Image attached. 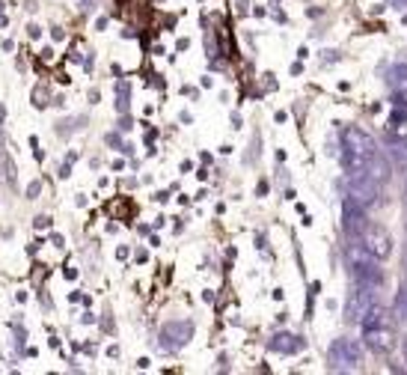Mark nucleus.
Segmentation results:
<instances>
[{
    "instance_id": "1",
    "label": "nucleus",
    "mask_w": 407,
    "mask_h": 375,
    "mask_svg": "<svg viewBox=\"0 0 407 375\" xmlns=\"http://www.w3.org/2000/svg\"><path fill=\"white\" fill-rule=\"evenodd\" d=\"M375 155H378V143L371 140V134H366L363 128H357V125H348L342 132V152H339L345 173L366 170V164Z\"/></svg>"
},
{
    "instance_id": "2",
    "label": "nucleus",
    "mask_w": 407,
    "mask_h": 375,
    "mask_svg": "<svg viewBox=\"0 0 407 375\" xmlns=\"http://www.w3.org/2000/svg\"><path fill=\"white\" fill-rule=\"evenodd\" d=\"M348 265H351V274L357 283H366V286H380L383 283V268H380V260L371 256L366 250V244H351L348 248Z\"/></svg>"
},
{
    "instance_id": "3",
    "label": "nucleus",
    "mask_w": 407,
    "mask_h": 375,
    "mask_svg": "<svg viewBox=\"0 0 407 375\" xmlns=\"http://www.w3.org/2000/svg\"><path fill=\"white\" fill-rule=\"evenodd\" d=\"M348 197H351V200H357L363 208L375 206L378 197H380V182H378L369 170H354V173H348Z\"/></svg>"
},
{
    "instance_id": "4",
    "label": "nucleus",
    "mask_w": 407,
    "mask_h": 375,
    "mask_svg": "<svg viewBox=\"0 0 407 375\" xmlns=\"http://www.w3.org/2000/svg\"><path fill=\"white\" fill-rule=\"evenodd\" d=\"M378 289L380 286H366V283H357V289L351 292L348 298V307H345V319L348 322H360L363 316L378 304Z\"/></svg>"
},
{
    "instance_id": "5",
    "label": "nucleus",
    "mask_w": 407,
    "mask_h": 375,
    "mask_svg": "<svg viewBox=\"0 0 407 375\" xmlns=\"http://www.w3.org/2000/svg\"><path fill=\"white\" fill-rule=\"evenodd\" d=\"M330 367L333 369H357L360 363H363V351H360V346L354 343V339H336V343L330 346Z\"/></svg>"
},
{
    "instance_id": "6",
    "label": "nucleus",
    "mask_w": 407,
    "mask_h": 375,
    "mask_svg": "<svg viewBox=\"0 0 407 375\" xmlns=\"http://www.w3.org/2000/svg\"><path fill=\"white\" fill-rule=\"evenodd\" d=\"M193 337V322L188 319H176V322H167L161 327V348L164 351H179L182 346H188Z\"/></svg>"
},
{
    "instance_id": "7",
    "label": "nucleus",
    "mask_w": 407,
    "mask_h": 375,
    "mask_svg": "<svg viewBox=\"0 0 407 375\" xmlns=\"http://www.w3.org/2000/svg\"><path fill=\"white\" fill-rule=\"evenodd\" d=\"M342 227H345V232L351 239H360L366 232V227H369L366 208L360 206L357 200H351V197H345V203H342Z\"/></svg>"
},
{
    "instance_id": "8",
    "label": "nucleus",
    "mask_w": 407,
    "mask_h": 375,
    "mask_svg": "<svg viewBox=\"0 0 407 375\" xmlns=\"http://www.w3.org/2000/svg\"><path fill=\"white\" fill-rule=\"evenodd\" d=\"M360 241H363V244H366V250H369L371 256H378L380 262L392 253V239H390V232L383 229V227H378V224H369L366 232L360 236Z\"/></svg>"
},
{
    "instance_id": "9",
    "label": "nucleus",
    "mask_w": 407,
    "mask_h": 375,
    "mask_svg": "<svg viewBox=\"0 0 407 375\" xmlns=\"http://www.w3.org/2000/svg\"><path fill=\"white\" fill-rule=\"evenodd\" d=\"M363 339H366V346L375 351V355H387V351H392V346H395V334H392L390 325L369 327V331H363Z\"/></svg>"
},
{
    "instance_id": "10",
    "label": "nucleus",
    "mask_w": 407,
    "mask_h": 375,
    "mask_svg": "<svg viewBox=\"0 0 407 375\" xmlns=\"http://www.w3.org/2000/svg\"><path fill=\"white\" fill-rule=\"evenodd\" d=\"M306 343L300 339L297 334H276V337H271L267 339V348L271 351H280V355H297L300 348H304Z\"/></svg>"
},
{
    "instance_id": "11",
    "label": "nucleus",
    "mask_w": 407,
    "mask_h": 375,
    "mask_svg": "<svg viewBox=\"0 0 407 375\" xmlns=\"http://www.w3.org/2000/svg\"><path fill=\"white\" fill-rule=\"evenodd\" d=\"M387 80H390V87L399 92V96H404V92H407V60L395 63L390 72H387Z\"/></svg>"
},
{
    "instance_id": "12",
    "label": "nucleus",
    "mask_w": 407,
    "mask_h": 375,
    "mask_svg": "<svg viewBox=\"0 0 407 375\" xmlns=\"http://www.w3.org/2000/svg\"><path fill=\"white\" fill-rule=\"evenodd\" d=\"M360 325H363V331H369V327H378V325H387V310L380 307V304H375L363 319H360Z\"/></svg>"
},
{
    "instance_id": "13",
    "label": "nucleus",
    "mask_w": 407,
    "mask_h": 375,
    "mask_svg": "<svg viewBox=\"0 0 407 375\" xmlns=\"http://www.w3.org/2000/svg\"><path fill=\"white\" fill-rule=\"evenodd\" d=\"M390 152H392V158L404 167V164H407V134H401L399 140L392 137V140H390Z\"/></svg>"
},
{
    "instance_id": "14",
    "label": "nucleus",
    "mask_w": 407,
    "mask_h": 375,
    "mask_svg": "<svg viewBox=\"0 0 407 375\" xmlns=\"http://www.w3.org/2000/svg\"><path fill=\"white\" fill-rule=\"evenodd\" d=\"M0 179H3L6 185H15V179H18V176H15V164H13V158H9L6 152L0 155Z\"/></svg>"
},
{
    "instance_id": "15",
    "label": "nucleus",
    "mask_w": 407,
    "mask_h": 375,
    "mask_svg": "<svg viewBox=\"0 0 407 375\" xmlns=\"http://www.w3.org/2000/svg\"><path fill=\"white\" fill-rule=\"evenodd\" d=\"M395 319L407 322V283L399 289V295H395Z\"/></svg>"
},
{
    "instance_id": "16",
    "label": "nucleus",
    "mask_w": 407,
    "mask_h": 375,
    "mask_svg": "<svg viewBox=\"0 0 407 375\" xmlns=\"http://www.w3.org/2000/svg\"><path fill=\"white\" fill-rule=\"evenodd\" d=\"M84 122H87V116H75V120H63L60 122V128H57V134L60 137H68L75 132V128H84Z\"/></svg>"
},
{
    "instance_id": "17",
    "label": "nucleus",
    "mask_w": 407,
    "mask_h": 375,
    "mask_svg": "<svg viewBox=\"0 0 407 375\" xmlns=\"http://www.w3.org/2000/svg\"><path fill=\"white\" fill-rule=\"evenodd\" d=\"M395 101H401V111L395 108V111L390 113V122H387V125L392 128V132H395V128H401V125L407 122V108H404V99H395Z\"/></svg>"
},
{
    "instance_id": "18",
    "label": "nucleus",
    "mask_w": 407,
    "mask_h": 375,
    "mask_svg": "<svg viewBox=\"0 0 407 375\" xmlns=\"http://www.w3.org/2000/svg\"><path fill=\"white\" fill-rule=\"evenodd\" d=\"M33 104H36V108H45V104H48V90H45V87L33 90Z\"/></svg>"
},
{
    "instance_id": "19",
    "label": "nucleus",
    "mask_w": 407,
    "mask_h": 375,
    "mask_svg": "<svg viewBox=\"0 0 407 375\" xmlns=\"http://www.w3.org/2000/svg\"><path fill=\"white\" fill-rule=\"evenodd\" d=\"M39 191H42V182H39V179L27 185V197H30V200H36V197H39Z\"/></svg>"
},
{
    "instance_id": "20",
    "label": "nucleus",
    "mask_w": 407,
    "mask_h": 375,
    "mask_svg": "<svg viewBox=\"0 0 407 375\" xmlns=\"http://www.w3.org/2000/svg\"><path fill=\"white\" fill-rule=\"evenodd\" d=\"M33 227H36V229H48L51 227V218L48 215H39L36 220H33Z\"/></svg>"
},
{
    "instance_id": "21",
    "label": "nucleus",
    "mask_w": 407,
    "mask_h": 375,
    "mask_svg": "<svg viewBox=\"0 0 407 375\" xmlns=\"http://www.w3.org/2000/svg\"><path fill=\"white\" fill-rule=\"evenodd\" d=\"M51 39H54V42H63V39H66V30H63V27H51Z\"/></svg>"
},
{
    "instance_id": "22",
    "label": "nucleus",
    "mask_w": 407,
    "mask_h": 375,
    "mask_svg": "<svg viewBox=\"0 0 407 375\" xmlns=\"http://www.w3.org/2000/svg\"><path fill=\"white\" fill-rule=\"evenodd\" d=\"M51 244L54 248H66V239L60 236V232H51Z\"/></svg>"
},
{
    "instance_id": "23",
    "label": "nucleus",
    "mask_w": 407,
    "mask_h": 375,
    "mask_svg": "<svg viewBox=\"0 0 407 375\" xmlns=\"http://www.w3.org/2000/svg\"><path fill=\"white\" fill-rule=\"evenodd\" d=\"M27 36H30V39H39V36H42V30H39L36 24H30V27H27Z\"/></svg>"
},
{
    "instance_id": "24",
    "label": "nucleus",
    "mask_w": 407,
    "mask_h": 375,
    "mask_svg": "<svg viewBox=\"0 0 407 375\" xmlns=\"http://www.w3.org/2000/svg\"><path fill=\"white\" fill-rule=\"evenodd\" d=\"M68 176H72V164H63V167H60V179H68Z\"/></svg>"
},
{
    "instance_id": "25",
    "label": "nucleus",
    "mask_w": 407,
    "mask_h": 375,
    "mask_svg": "<svg viewBox=\"0 0 407 375\" xmlns=\"http://www.w3.org/2000/svg\"><path fill=\"white\" fill-rule=\"evenodd\" d=\"M131 125H134V122H131V116H122V120H119V128H122V132H128Z\"/></svg>"
},
{
    "instance_id": "26",
    "label": "nucleus",
    "mask_w": 407,
    "mask_h": 375,
    "mask_svg": "<svg viewBox=\"0 0 407 375\" xmlns=\"http://www.w3.org/2000/svg\"><path fill=\"white\" fill-rule=\"evenodd\" d=\"M256 194H259V197H265V194H267V182H265V179L259 182V188H256Z\"/></svg>"
},
{
    "instance_id": "27",
    "label": "nucleus",
    "mask_w": 407,
    "mask_h": 375,
    "mask_svg": "<svg viewBox=\"0 0 407 375\" xmlns=\"http://www.w3.org/2000/svg\"><path fill=\"white\" fill-rule=\"evenodd\" d=\"M108 143H110V146H116V149H122V143H119V137H116V134H110V137H108Z\"/></svg>"
},
{
    "instance_id": "28",
    "label": "nucleus",
    "mask_w": 407,
    "mask_h": 375,
    "mask_svg": "<svg viewBox=\"0 0 407 375\" xmlns=\"http://www.w3.org/2000/svg\"><path fill=\"white\" fill-rule=\"evenodd\" d=\"M108 27V18H96V30H104Z\"/></svg>"
},
{
    "instance_id": "29",
    "label": "nucleus",
    "mask_w": 407,
    "mask_h": 375,
    "mask_svg": "<svg viewBox=\"0 0 407 375\" xmlns=\"http://www.w3.org/2000/svg\"><path fill=\"white\" fill-rule=\"evenodd\" d=\"M401 355H404V363H407V337L401 339Z\"/></svg>"
},
{
    "instance_id": "30",
    "label": "nucleus",
    "mask_w": 407,
    "mask_h": 375,
    "mask_svg": "<svg viewBox=\"0 0 407 375\" xmlns=\"http://www.w3.org/2000/svg\"><path fill=\"white\" fill-rule=\"evenodd\" d=\"M238 13H247V0H238Z\"/></svg>"
},
{
    "instance_id": "31",
    "label": "nucleus",
    "mask_w": 407,
    "mask_h": 375,
    "mask_svg": "<svg viewBox=\"0 0 407 375\" xmlns=\"http://www.w3.org/2000/svg\"><path fill=\"white\" fill-rule=\"evenodd\" d=\"M3 116H6V108H3V104H0V125H3Z\"/></svg>"
},
{
    "instance_id": "32",
    "label": "nucleus",
    "mask_w": 407,
    "mask_h": 375,
    "mask_svg": "<svg viewBox=\"0 0 407 375\" xmlns=\"http://www.w3.org/2000/svg\"><path fill=\"white\" fill-rule=\"evenodd\" d=\"M390 3H395V6H407V0H390Z\"/></svg>"
},
{
    "instance_id": "33",
    "label": "nucleus",
    "mask_w": 407,
    "mask_h": 375,
    "mask_svg": "<svg viewBox=\"0 0 407 375\" xmlns=\"http://www.w3.org/2000/svg\"><path fill=\"white\" fill-rule=\"evenodd\" d=\"M404 206H407V188H404Z\"/></svg>"
}]
</instances>
